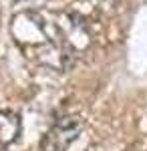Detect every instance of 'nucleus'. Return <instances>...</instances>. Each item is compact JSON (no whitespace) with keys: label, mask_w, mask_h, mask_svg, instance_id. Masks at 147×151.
<instances>
[{"label":"nucleus","mask_w":147,"mask_h":151,"mask_svg":"<svg viewBox=\"0 0 147 151\" xmlns=\"http://www.w3.org/2000/svg\"><path fill=\"white\" fill-rule=\"evenodd\" d=\"M83 131V119L77 115L63 117L53 125V129L46 133L43 141V149L45 151H67V147L77 141V137Z\"/></svg>","instance_id":"f257e3e1"},{"label":"nucleus","mask_w":147,"mask_h":151,"mask_svg":"<svg viewBox=\"0 0 147 151\" xmlns=\"http://www.w3.org/2000/svg\"><path fill=\"white\" fill-rule=\"evenodd\" d=\"M20 133V117L12 111H0V143L8 145Z\"/></svg>","instance_id":"f03ea898"}]
</instances>
